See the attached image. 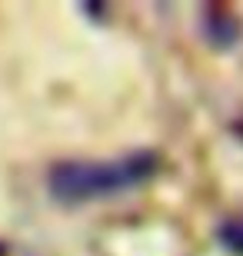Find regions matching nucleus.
I'll list each match as a JSON object with an SVG mask.
<instances>
[{
	"instance_id": "1",
	"label": "nucleus",
	"mask_w": 243,
	"mask_h": 256,
	"mask_svg": "<svg viewBox=\"0 0 243 256\" xmlns=\"http://www.w3.org/2000/svg\"><path fill=\"white\" fill-rule=\"evenodd\" d=\"M160 156L153 150H137L117 160H64L54 163L47 173V190L57 203H94V200L120 196V193L143 186L157 176Z\"/></svg>"
},
{
	"instance_id": "2",
	"label": "nucleus",
	"mask_w": 243,
	"mask_h": 256,
	"mask_svg": "<svg viewBox=\"0 0 243 256\" xmlns=\"http://www.w3.org/2000/svg\"><path fill=\"white\" fill-rule=\"evenodd\" d=\"M220 240L230 253H240L243 256V220H226L220 226Z\"/></svg>"
},
{
	"instance_id": "3",
	"label": "nucleus",
	"mask_w": 243,
	"mask_h": 256,
	"mask_svg": "<svg viewBox=\"0 0 243 256\" xmlns=\"http://www.w3.org/2000/svg\"><path fill=\"white\" fill-rule=\"evenodd\" d=\"M0 256H4V250H0Z\"/></svg>"
}]
</instances>
